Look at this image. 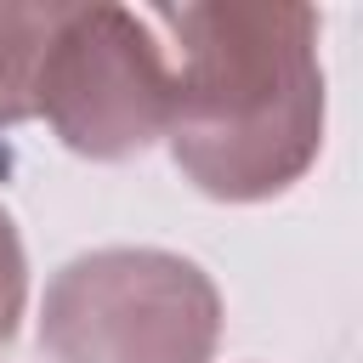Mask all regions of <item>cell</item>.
<instances>
[{"label": "cell", "mask_w": 363, "mask_h": 363, "mask_svg": "<svg viewBox=\"0 0 363 363\" xmlns=\"http://www.w3.org/2000/svg\"><path fill=\"white\" fill-rule=\"evenodd\" d=\"M164 28L176 170L221 204L289 193L323 147L318 11L284 0H210L147 17Z\"/></svg>", "instance_id": "1"}, {"label": "cell", "mask_w": 363, "mask_h": 363, "mask_svg": "<svg viewBox=\"0 0 363 363\" xmlns=\"http://www.w3.org/2000/svg\"><path fill=\"white\" fill-rule=\"evenodd\" d=\"M221 289L193 255L113 244L62 261L40 301L45 363H210Z\"/></svg>", "instance_id": "2"}, {"label": "cell", "mask_w": 363, "mask_h": 363, "mask_svg": "<svg viewBox=\"0 0 363 363\" xmlns=\"http://www.w3.org/2000/svg\"><path fill=\"white\" fill-rule=\"evenodd\" d=\"M34 119L91 164H125L164 142L170 57L153 23L125 6H62L34 79Z\"/></svg>", "instance_id": "3"}, {"label": "cell", "mask_w": 363, "mask_h": 363, "mask_svg": "<svg viewBox=\"0 0 363 363\" xmlns=\"http://www.w3.org/2000/svg\"><path fill=\"white\" fill-rule=\"evenodd\" d=\"M62 6H0V130L34 119V79Z\"/></svg>", "instance_id": "4"}, {"label": "cell", "mask_w": 363, "mask_h": 363, "mask_svg": "<svg viewBox=\"0 0 363 363\" xmlns=\"http://www.w3.org/2000/svg\"><path fill=\"white\" fill-rule=\"evenodd\" d=\"M23 312H28V250H23L11 210L0 204V340L17 335Z\"/></svg>", "instance_id": "5"}]
</instances>
